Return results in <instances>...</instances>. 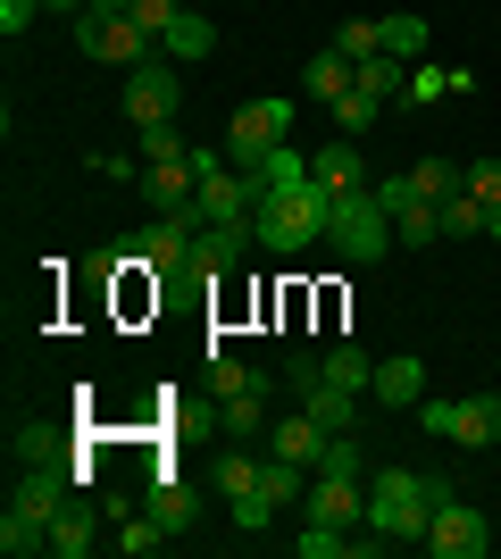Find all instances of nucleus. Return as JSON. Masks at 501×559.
Returning <instances> with one entry per match:
<instances>
[{"mask_svg":"<svg viewBox=\"0 0 501 559\" xmlns=\"http://www.w3.org/2000/svg\"><path fill=\"white\" fill-rule=\"evenodd\" d=\"M43 9H59V17H84V0H43Z\"/></svg>","mask_w":501,"mask_h":559,"instance_id":"nucleus-41","label":"nucleus"},{"mask_svg":"<svg viewBox=\"0 0 501 559\" xmlns=\"http://www.w3.org/2000/svg\"><path fill=\"white\" fill-rule=\"evenodd\" d=\"M217 418H226V435H260V426H267V384L226 393V401H217Z\"/></svg>","mask_w":501,"mask_h":559,"instance_id":"nucleus-22","label":"nucleus"},{"mask_svg":"<svg viewBox=\"0 0 501 559\" xmlns=\"http://www.w3.org/2000/svg\"><path fill=\"white\" fill-rule=\"evenodd\" d=\"M351 551V535L343 526H326V518H310V535H301V559H343Z\"/></svg>","mask_w":501,"mask_h":559,"instance_id":"nucleus-33","label":"nucleus"},{"mask_svg":"<svg viewBox=\"0 0 501 559\" xmlns=\"http://www.w3.org/2000/svg\"><path fill=\"white\" fill-rule=\"evenodd\" d=\"M452 501V476H418V467H384L377 485H368V526L384 543H427L434 510Z\"/></svg>","mask_w":501,"mask_h":559,"instance_id":"nucleus-2","label":"nucleus"},{"mask_svg":"<svg viewBox=\"0 0 501 559\" xmlns=\"http://www.w3.org/2000/svg\"><path fill=\"white\" fill-rule=\"evenodd\" d=\"M285 134H293V100L260 93V100H242V109H235V126H226V151H235V167H260Z\"/></svg>","mask_w":501,"mask_h":559,"instance_id":"nucleus-4","label":"nucleus"},{"mask_svg":"<svg viewBox=\"0 0 501 559\" xmlns=\"http://www.w3.org/2000/svg\"><path fill=\"white\" fill-rule=\"evenodd\" d=\"M368 401H393V409H418V401H427V368H418V359H377V384H368Z\"/></svg>","mask_w":501,"mask_h":559,"instance_id":"nucleus-13","label":"nucleus"},{"mask_svg":"<svg viewBox=\"0 0 501 559\" xmlns=\"http://www.w3.org/2000/svg\"><path fill=\"white\" fill-rule=\"evenodd\" d=\"M260 467H267V460H251V451H226V460H217V492H226V501L260 492Z\"/></svg>","mask_w":501,"mask_h":559,"instance_id":"nucleus-25","label":"nucleus"},{"mask_svg":"<svg viewBox=\"0 0 501 559\" xmlns=\"http://www.w3.org/2000/svg\"><path fill=\"white\" fill-rule=\"evenodd\" d=\"M226 510H235V526H242V535L276 526V501H267V492H242V501H226Z\"/></svg>","mask_w":501,"mask_h":559,"instance_id":"nucleus-36","label":"nucleus"},{"mask_svg":"<svg viewBox=\"0 0 501 559\" xmlns=\"http://www.w3.org/2000/svg\"><path fill=\"white\" fill-rule=\"evenodd\" d=\"M452 418H460V401H418V426L443 435V443H452Z\"/></svg>","mask_w":501,"mask_h":559,"instance_id":"nucleus-39","label":"nucleus"},{"mask_svg":"<svg viewBox=\"0 0 501 559\" xmlns=\"http://www.w3.org/2000/svg\"><path fill=\"white\" fill-rule=\"evenodd\" d=\"M384 50L418 68V50H427V25H418V17H384Z\"/></svg>","mask_w":501,"mask_h":559,"instance_id":"nucleus-29","label":"nucleus"},{"mask_svg":"<svg viewBox=\"0 0 501 559\" xmlns=\"http://www.w3.org/2000/svg\"><path fill=\"white\" fill-rule=\"evenodd\" d=\"M452 443H468V451L501 443V393H477V401H460V418H452Z\"/></svg>","mask_w":501,"mask_h":559,"instance_id":"nucleus-17","label":"nucleus"},{"mask_svg":"<svg viewBox=\"0 0 501 559\" xmlns=\"http://www.w3.org/2000/svg\"><path fill=\"white\" fill-rule=\"evenodd\" d=\"M334 50H343V59H377L384 50V17H343L334 25Z\"/></svg>","mask_w":501,"mask_h":559,"instance_id":"nucleus-24","label":"nucleus"},{"mask_svg":"<svg viewBox=\"0 0 501 559\" xmlns=\"http://www.w3.org/2000/svg\"><path fill=\"white\" fill-rule=\"evenodd\" d=\"M351 84H359V59H343V50H334V43L301 59V93H310L318 109H334V100L351 93Z\"/></svg>","mask_w":501,"mask_h":559,"instance_id":"nucleus-10","label":"nucleus"},{"mask_svg":"<svg viewBox=\"0 0 501 559\" xmlns=\"http://www.w3.org/2000/svg\"><path fill=\"white\" fill-rule=\"evenodd\" d=\"M134 0H84V17H126Z\"/></svg>","mask_w":501,"mask_h":559,"instance_id":"nucleus-40","label":"nucleus"},{"mask_svg":"<svg viewBox=\"0 0 501 559\" xmlns=\"http://www.w3.org/2000/svg\"><path fill=\"white\" fill-rule=\"evenodd\" d=\"M176 100H184V84H176V68H126V117L134 126H176Z\"/></svg>","mask_w":501,"mask_h":559,"instance_id":"nucleus-6","label":"nucleus"},{"mask_svg":"<svg viewBox=\"0 0 501 559\" xmlns=\"http://www.w3.org/2000/svg\"><path fill=\"white\" fill-rule=\"evenodd\" d=\"M326 217H334V192L318 185V176H293V185H267L260 210H251V242L276 259L310 251V242H326Z\"/></svg>","mask_w":501,"mask_h":559,"instance_id":"nucleus-1","label":"nucleus"},{"mask_svg":"<svg viewBox=\"0 0 501 559\" xmlns=\"http://www.w3.org/2000/svg\"><path fill=\"white\" fill-rule=\"evenodd\" d=\"M0 551H9V559L50 551V526H43V518H25V510H9V518H0Z\"/></svg>","mask_w":501,"mask_h":559,"instance_id":"nucleus-23","label":"nucleus"},{"mask_svg":"<svg viewBox=\"0 0 501 559\" xmlns=\"http://www.w3.org/2000/svg\"><path fill=\"white\" fill-rule=\"evenodd\" d=\"M242 251H251V226H201L192 234V267L184 276H226Z\"/></svg>","mask_w":501,"mask_h":559,"instance_id":"nucleus-11","label":"nucleus"},{"mask_svg":"<svg viewBox=\"0 0 501 559\" xmlns=\"http://www.w3.org/2000/svg\"><path fill=\"white\" fill-rule=\"evenodd\" d=\"M210 384H217V401H226V393H251V384H267V376H260V368H242V359H217V350H210Z\"/></svg>","mask_w":501,"mask_h":559,"instance_id":"nucleus-31","label":"nucleus"},{"mask_svg":"<svg viewBox=\"0 0 501 559\" xmlns=\"http://www.w3.org/2000/svg\"><path fill=\"white\" fill-rule=\"evenodd\" d=\"M318 368H326L334 384H351V393H368V384H377V359H368L359 343H334L326 359H318Z\"/></svg>","mask_w":501,"mask_h":559,"instance_id":"nucleus-21","label":"nucleus"},{"mask_svg":"<svg viewBox=\"0 0 501 559\" xmlns=\"http://www.w3.org/2000/svg\"><path fill=\"white\" fill-rule=\"evenodd\" d=\"M75 43H84V59H109V68H151L159 59L134 17H75Z\"/></svg>","mask_w":501,"mask_h":559,"instance_id":"nucleus-5","label":"nucleus"},{"mask_svg":"<svg viewBox=\"0 0 501 559\" xmlns=\"http://www.w3.org/2000/svg\"><path fill=\"white\" fill-rule=\"evenodd\" d=\"M485 234H493V242H501V201H493V210H485Z\"/></svg>","mask_w":501,"mask_h":559,"instance_id":"nucleus-42","label":"nucleus"},{"mask_svg":"<svg viewBox=\"0 0 501 559\" xmlns=\"http://www.w3.org/2000/svg\"><path fill=\"white\" fill-rule=\"evenodd\" d=\"M443 93H452V75H443V68H409V84H402L409 109H427V100H443Z\"/></svg>","mask_w":501,"mask_h":559,"instance_id":"nucleus-35","label":"nucleus"},{"mask_svg":"<svg viewBox=\"0 0 501 559\" xmlns=\"http://www.w3.org/2000/svg\"><path fill=\"white\" fill-rule=\"evenodd\" d=\"M100 543V518L84 510V501H68V510L50 518V559H84Z\"/></svg>","mask_w":501,"mask_h":559,"instance_id":"nucleus-16","label":"nucleus"},{"mask_svg":"<svg viewBox=\"0 0 501 559\" xmlns=\"http://www.w3.org/2000/svg\"><path fill=\"white\" fill-rule=\"evenodd\" d=\"M418 551H427V559H485V518L452 492V501L434 510V526H427V543H418Z\"/></svg>","mask_w":501,"mask_h":559,"instance_id":"nucleus-7","label":"nucleus"},{"mask_svg":"<svg viewBox=\"0 0 501 559\" xmlns=\"http://www.w3.org/2000/svg\"><path fill=\"white\" fill-rule=\"evenodd\" d=\"M143 510L159 518L167 535H176V526H192V518H201V492H192L176 467H159V476H151V501H143Z\"/></svg>","mask_w":501,"mask_h":559,"instance_id":"nucleus-12","label":"nucleus"},{"mask_svg":"<svg viewBox=\"0 0 501 559\" xmlns=\"http://www.w3.org/2000/svg\"><path fill=\"white\" fill-rule=\"evenodd\" d=\"M434 234H443V201H418V210L393 217V242H409V251H418V242H434Z\"/></svg>","mask_w":501,"mask_h":559,"instance_id":"nucleus-26","label":"nucleus"},{"mask_svg":"<svg viewBox=\"0 0 501 559\" xmlns=\"http://www.w3.org/2000/svg\"><path fill=\"white\" fill-rule=\"evenodd\" d=\"M402 84H409V59H393V50L359 59V93L368 100H402Z\"/></svg>","mask_w":501,"mask_h":559,"instance_id":"nucleus-19","label":"nucleus"},{"mask_svg":"<svg viewBox=\"0 0 501 559\" xmlns=\"http://www.w3.org/2000/svg\"><path fill=\"white\" fill-rule=\"evenodd\" d=\"M109 543L143 559V551H159V543H167V526H159V518H151V510H134V518H126V526H118V535H109Z\"/></svg>","mask_w":501,"mask_h":559,"instance_id":"nucleus-28","label":"nucleus"},{"mask_svg":"<svg viewBox=\"0 0 501 559\" xmlns=\"http://www.w3.org/2000/svg\"><path fill=\"white\" fill-rule=\"evenodd\" d=\"M468 192L493 210V201H501V159H477V167H468Z\"/></svg>","mask_w":501,"mask_h":559,"instance_id":"nucleus-38","label":"nucleus"},{"mask_svg":"<svg viewBox=\"0 0 501 559\" xmlns=\"http://www.w3.org/2000/svg\"><path fill=\"white\" fill-rule=\"evenodd\" d=\"M68 501H75V492H68V467H34V476L17 485V501H9V510H25V518H43V526H50Z\"/></svg>","mask_w":501,"mask_h":559,"instance_id":"nucleus-14","label":"nucleus"},{"mask_svg":"<svg viewBox=\"0 0 501 559\" xmlns=\"http://www.w3.org/2000/svg\"><path fill=\"white\" fill-rule=\"evenodd\" d=\"M159 50H167V59H210V50H217V25L201 17V9H184V17L159 34Z\"/></svg>","mask_w":501,"mask_h":559,"instance_id":"nucleus-18","label":"nucleus"},{"mask_svg":"<svg viewBox=\"0 0 501 559\" xmlns=\"http://www.w3.org/2000/svg\"><path fill=\"white\" fill-rule=\"evenodd\" d=\"M310 176L326 192H359V185H368V167H359L351 142H318V151H310Z\"/></svg>","mask_w":501,"mask_h":559,"instance_id":"nucleus-15","label":"nucleus"},{"mask_svg":"<svg viewBox=\"0 0 501 559\" xmlns=\"http://www.w3.org/2000/svg\"><path fill=\"white\" fill-rule=\"evenodd\" d=\"M184 151H192V142L176 134V126H143V167L151 159H184Z\"/></svg>","mask_w":501,"mask_h":559,"instance_id":"nucleus-37","label":"nucleus"},{"mask_svg":"<svg viewBox=\"0 0 501 559\" xmlns=\"http://www.w3.org/2000/svg\"><path fill=\"white\" fill-rule=\"evenodd\" d=\"M443 234H452V242L485 234V201H477V192H452V201H443Z\"/></svg>","mask_w":501,"mask_h":559,"instance_id":"nucleus-27","label":"nucleus"},{"mask_svg":"<svg viewBox=\"0 0 501 559\" xmlns=\"http://www.w3.org/2000/svg\"><path fill=\"white\" fill-rule=\"evenodd\" d=\"M301 501H310V518H326V526H343V535L368 526V492H359V476H310Z\"/></svg>","mask_w":501,"mask_h":559,"instance_id":"nucleus-8","label":"nucleus"},{"mask_svg":"<svg viewBox=\"0 0 501 559\" xmlns=\"http://www.w3.org/2000/svg\"><path fill=\"white\" fill-rule=\"evenodd\" d=\"M310 476H359V443H351V435H326V451H318Z\"/></svg>","mask_w":501,"mask_h":559,"instance_id":"nucleus-32","label":"nucleus"},{"mask_svg":"<svg viewBox=\"0 0 501 559\" xmlns=\"http://www.w3.org/2000/svg\"><path fill=\"white\" fill-rule=\"evenodd\" d=\"M409 185H418V201H452V192H468V167L460 159H418Z\"/></svg>","mask_w":501,"mask_h":559,"instance_id":"nucleus-20","label":"nucleus"},{"mask_svg":"<svg viewBox=\"0 0 501 559\" xmlns=\"http://www.w3.org/2000/svg\"><path fill=\"white\" fill-rule=\"evenodd\" d=\"M326 451V426L310 409H285V418H267V460H293V467H318Z\"/></svg>","mask_w":501,"mask_h":559,"instance_id":"nucleus-9","label":"nucleus"},{"mask_svg":"<svg viewBox=\"0 0 501 559\" xmlns=\"http://www.w3.org/2000/svg\"><path fill=\"white\" fill-rule=\"evenodd\" d=\"M126 17H134V25H143V34H151V43H159V34H167V25H176V17H184V0H134V9H126Z\"/></svg>","mask_w":501,"mask_h":559,"instance_id":"nucleus-34","label":"nucleus"},{"mask_svg":"<svg viewBox=\"0 0 501 559\" xmlns=\"http://www.w3.org/2000/svg\"><path fill=\"white\" fill-rule=\"evenodd\" d=\"M377 109H384V100H368V93L351 84V93L334 100V126H343V134H368V126H377Z\"/></svg>","mask_w":501,"mask_h":559,"instance_id":"nucleus-30","label":"nucleus"},{"mask_svg":"<svg viewBox=\"0 0 501 559\" xmlns=\"http://www.w3.org/2000/svg\"><path fill=\"white\" fill-rule=\"evenodd\" d=\"M326 242H334V259H343V267H368V259H384V251H393V217H384V201H377L368 185H359V192H334Z\"/></svg>","mask_w":501,"mask_h":559,"instance_id":"nucleus-3","label":"nucleus"}]
</instances>
